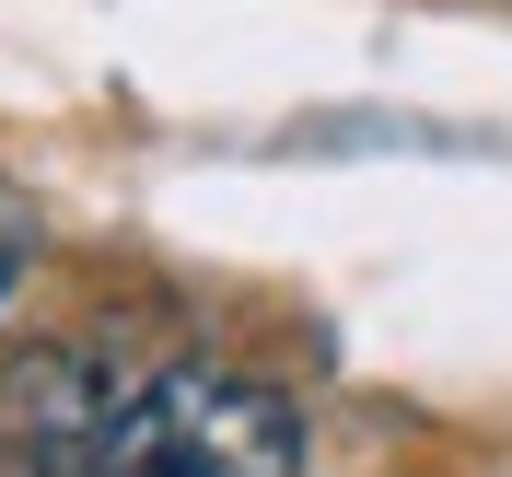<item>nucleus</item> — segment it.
<instances>
[{
    "mask_svg": "<svg viewBox=\"0 0 512 477\" xmlns=\"http://www.w3.org/2000/svg\"><path fill=\"white\" fill-rule=\"evenodd\" d=\"M12 256H24V233H12V222H0V303H12Z\"/></svg>",
    "mask_w": 512,
    "mask_h": 477,
    "instance_id": "f03ea898",
    "label": "nucleus"
},
{
    "mask_svg": "<svg viewBox=\"0 0 512 477\" xmlns=\"http://www.w3.org/2000/svg\"><path fill=\"white\" fill-rule=\"evenodd\" d=\"M82 477H303V408L256 373L163 361L105 408Z\"/></svg>",
    "mask_w": 512,
    "mask_h": 477,
    "instance_id": "f257e3e1",
    "label": "nucleus"
}]
</instances>
